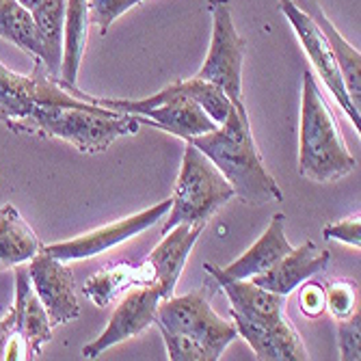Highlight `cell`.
Masks as SVG:
<instances>
[{
    "mask_svg": "<svg viewBox=\"0 0 361 361\" xmlns=\"http://www.w3.org/2000/svg\"><path fill=\"white\" fill-rule=\"evenodd\" d=\"M208 223H180L167 234H162V240L154 247V251L145 257L147 264L154 269V283L158 286L162 299L173 297L178 279L186 267L188 253L192 251L197 238L202 236Z\"/></svg>",
    "mask_w": 361,
    "mask_h": 361,
    "instance_id": "obj_14",
    "label": "cell"
},
{
    "mask_svg": "<svg viewBox=\"0 0 361 361\" xmlns=\"http://www.w3.org/2000/svg\"><path fill=\"white\" fill-rule=\"evenodd\" d=\"M229 200H234V188L200 149L186 143L162 234L180 223H208Z\"/></svg>",
    "mask_w": 361,
    "mask_h": 361,
    "instance_id": "obj_6",
    "label": "cell"
},
{
    "mask_svg": "<svg viewBox=\"0 0 361 361\" xmlns=\"http://www.w3.org/2000/svg\"><path fill=\"white\" fill-rule=\"evenodd\" d=\"M195 145L234 188V197L247 206H267L283 202L277 180L267 169L253 141L249 115L243 100H234L227 119L212 133L184 139Z\"/></svg>",
    "mask_w": 361,
    "mask_h": 361,
    "instance_id": "obj_2",
    "label": "cell"
},
{
    "mask_svg": "<svg viewBox=\"0 0 361 361\" xmlns=\"http://www.w3.org/2000/svg\"><path fill=\"white\" fill-rule=\"evenodd\" d=\"M154 322L171 361H216L238 338L234 322L216 316L202 290L162 299Z\"/></svg>",
    "mask_w": 361,
    "mask_h": 361,
    "instance_id": "obj_3",
    "label": "cell"
},
{
    "mask_svg": "<svg viewBox=\"0 0 361 361\" xmlns=\"http://www.w3.org/2000/svg\"><path fill=\"white\" fill-rule=\"evenodd\" d=\"M65 11H68V0H39V5L30 11L44 46L42 63L54 80H61Z\"/></svg>",
    "mask_w": 361,
    "mask_h": 361,
    "instance_id": "obj_21",
    "label": "cell"
},
{
    "mask_svg": "<svg viewBox=\"0 0 361 361\" xmlns=\"http://www.w3.org/2000/svg\"><path fill=\"white\" fill-rule=\"evenodd\" d=\"M16 269V301L0 318V361L37 359L52 340L50 318L30 286L26 267Z\"/></svg>",
    "mask_w": 361,
    "mask_h": 361,
    "instance_id": "obj_7",
    "label": "cell"
},
{
    "mask_svg": "<svg viewBox=\"0 0 361 361\" xmlns=\"http://www.w3.org/2000/svg\"><path fill=\"white\" fill-rule=\"evenodd\" d=\"M290 251H292V245L288 243V236H286V216L277 212L271 219L269 227L264 229V234L253 243V247H249L238 259H234L232 264L225 267L223 273L234 279H251L259 273H267L269 269H273Z\"/></svg>",
    "mask_w": 361,
    "mask_h": 361,
    "instance_id": "obj_17",
    "label": "cell"
},
{
    "mask_svg": "<svg viewBox=\"0 0 361 361\" xmlns=\"http://www.w3.org/2000/svg\"><path fill=\"white\" fill-rule=\"evenodd\" d=\"M139 3L141 0H87L89 22L100 28V35H106L111 24Z\"/></svg>",
    "mask_w": 361,
    "mask_h": 361,
    "instance_id": "obj_24",
    "label": "cell"
},
{
    "mask_svg": "<svg viewBox=\"0 0 361 361\" xmlns=\"http://www.w3.org/2000/svg\"><path fill=\"white\" fill-rule=\"evenodd\" d=\"M329 259H331L329 251L318 249L314 240H305L297 249L292 247V251L286 253L273 269L251 277V281L257 283L259 288H267L271 292L281 294V297H288V294L297 290L303 281L324 271L326 264H329Z\"/></svg>",
    "mask_w": 361,
    "mask_h": 361,
    "instance_id": "obj_15",
    "label": "cell"
},
{
    "mask_svg": "<svg viewBox=\"0 0 361 361\" xmlns=\"http://www.w3.org/2000/svg\"><path fill=\"white\" fill-rule=\"evenodd\" d=\"M169 208H171V200L160 202V204H156L149 210H143L139 214L126 216V219H121L117 223H109L104 227H97V229H93V232H87V234H82L78 238H72V240L44 245L42 249L46 253H50L52 257L61 259V262L87 259V257L104 253V251L126 243L128 238H135L137 234L145 232L147 227L158 223L162 216H167Z\"/></svg>",
    "mask_w": 361,
    "mask_h": 361,
    "instance_id": "obj_11",
    "label": "cell"
},
{
    "mask_svg": "<svg viewBox=\"0 0 361 361\" xmlns=\"http://www.w3.org/2000/svg\"><path fill=\"white\" fill-rule=\"evenodd\" d=\"M292 3L301 11H305L312 18V22L318 26V30L322 32V37L326 39V44H329V48L336 56V63L340 68V74H342L350 102L359 109V104H361V54H359V50L355 46H350L340 35V30L336 28V24L329 18H326L318 0H292Z\"/></svg>",
    "mask_w": 361,
    "mask_h": 361,
    "instance_id": "obj_16",
    "label": "cell"
},
{
    "mask_svg": "<svg viewBox=\"0 0 361 361\" xmlns=\"http://www.w3.org/2000/svg\"><path fill=\"white\" fill-rule=\"evenodd\" d=\"M89 5L87 0H68L63 24V61H61V82L76 85L78 70L82 63L87 35H89Z\"/></svg>",
    "mask_w": 361,
    "mask_h": 361,
    "instance_id": "obj_20",
    "label": "cell"
},
{
    "mask_svg": "<svg viewBox=\"0 0 361 361\" xmlns=\"http://www.w3.org/2000/svg\"><path fill=\"white\" fill-rule=\"evenodd\" d=\"M87 106L89 102L70 93L54 80L42 61H35L30 76L11 72L0 63V123H11L28 117L39 106Z\"/></svg>",
    "mask_w": 361,
    "mask_h": 361,
    "instance_id": "obj_9",
    "label": "cell"
},
{
    "mask_svg": "<svg viewBox=\"0 0 361 361\" xmlns=\"http://www.w3.org/2000/svg\"><path fill=\"white\" fill-rule=\"evenodd\" d=\"M147 283H154V269L147 262H141V264H126V262H121V264H111L93 273L85 281L82 292L93 305L109 307L113 305L115 299L123 297L130 288Z\"/></svg>",
    "mask_w": 361,
    "mask_h": 361,
    "instance_id": "obj_18",
    "label": "cell"
},
{
    "mask_svg": "<svg viewBox=\"0 0 361 361\" xmlns=\"http://www.w3.org/2000/svg\"><path fill=\"white\" fill-rule=\"evenodd\" d=\"M279 9L288 18L290 26L294 30V35L299 37L303 50L307 52L316 74L320 76L324 87L329 89V93L334 95V100L340 104V109L357 126V133H359V128H361V111L350 102V97L346 93V87H344V80H342V74H340V68H338V63H336V56H334L329 44H326V39L322 37V32L312 22V18L305 11H301L297 5L292 3V0H279Z\"/></svg>",
    "mask_w": 361,
    "mask_h": 361,
    "instance_id": "obj_10",
    "label": "cell"
},
{
    "mask_svg": "<svg viewBox=\"0 0 361 361\" xmlns=\"http://www.w3.org/2000/svg\"><path fill=\"white\" fill-rule=\"evenodd\" d=\"M26 271L52 326L72 322L80 316L76 281L68 262H61L42 249L35 257L28 259Z\"/></svg>",
    "mask_w": 361,
    "mask_h": 361,
    "instance_id": "obj_12",
    "label": "cell"
},
{
    "mask_svg": "<svg viewBox=\"0 0 361 361\" xmlns=\"http://www.w3.org/2000/svg\"><path fill=\"white\" fill-rule=\"evenodd\" d=\"M206 271L227 294L236 331L243 340H247L259 361L310 359L301 336L286 318V297L259 288L251 279L227 277L223 269L212 264H206Z\"/></svg>",
    "mask_w": 361,
    "mask_h": 361,
    "instance_id": "obj_1",
    "label": "cell"
},
{
    "mask_svg": "<svg viewBox=\"0 0 361 361\" xmlns=\"http://www.w3.org/2000/svg\"><path fill=\"white\" fill-rule=\"evenodd\" d=\"M212 20L210 48L202 70L195 76L219 85L229 100H243V61L245 39L238 35L232 18V0H208Z\"/></svg>",
    "mask_w": 361,
    "mask_h": 361,
    "instance_id": "obj_8",
    "label": "cell"
},
{
    "mask_svg": "<svg viewBox=\"0 0 361 361\" xmlns=\"http://www.w3.org/2000/svg\"><path fill=\"white\" fill-rule=\"evenodd\" d=\"M359 310L348 316L338 320V342H340V355L344 361H355L361 357V346H359V338H361V322H359Z\"/></svg>",
    "mask_w": 361,
    "mask_h": 361,
    "instance_id": "obj_25",
    "label": "cell"
},
{
    "mask_svg": "<svg viewBox=\"0 0 361 361\" xmlns=\"http://www.w3.org/2000/svg\"><path fill=\"white\" fill-rule=\"evenodd\" d=\"M0 37L11 42L26 54H32L35 61L44 59V46L32 13L18 0H0Z\"/></svg>",
    "mask_w": 361,
    "mask_h": 361,
    "instance_id": "obj_22",
    "label": "cell"
},
{
    "mask_svg": "<svg viewBox=\"0 0 361 361\" xmlns=\"http://www.w3.org/2000/svg\"><path fill=\"white\" fill-rule=\"evenodd\" d=\"M18 3L22 5V7H26L28 11H32L37 5H39V0H18Z\"/></svg>",
    "mask_w": 361,
    "mask_h": 361,
    "instance_id": "obj_28",
    "label": "cell"
},
{
    "mask_svg": "<svg viewBox=\"0 0 361 361\" xmlns=\"http://www.w3.org/2000/svg\"><path fill=\"white\" fill-rule=\"evenodd\" d=\"M35 229L18 212L16 206H0V271L26 264L42 251Z\"/></svg>",
    "mask_w": 361,
    "mask_h": 361,
    "instance_id": "obj_19",
    "label": "cell"
},
{
    "mask_svg": "<svg viewBox=\"0 0 361 361\" xmlns=\"http://www.w3.org/2000/svg\"><path fill=\"white\" fill-rule=\"evenodd\" d=\"M357 167L348 152L336 117L324 102L312 72L303 74L301 126H299V173L305 180L329 184L346 178Z\"/></svg>",
    "mask_w": 361,
    "mask_h": 361,
    "instance_id": "obj_5",
    "label": "cell"
},
{
    "mask_svg": "<svg viewBox=\"0 0 361 361\" xmlns=\"http://www.w3.org/2000/svg\"><path fill=\"white\" fill-rule=\"evenodd\" d=\"M7 128L16 135L68 141L82 154H102L117 139L137 135L141 123L137 115L89 102L87 106H39L28 117L7 123Z\"/></svg>",
    "mask_w": 361,
    "mask_h": 361,
    "instance_id": "obj_4",
    "label": "cell"
},
{
    "mask_svg": "<svg viewBox=\"0 0 361 361\" xmlns=\"http://www.w3.org/2000/svg\"><path fill=\"white\" fill-rule=\"evenodd\" d=\"M299 288H301V292H299L301 314H305L310 318H318L326 310V303H324V286L322 283H316V281H303Z\"/></svg>",
    "mask_w": 361,
    "mask_h": 361,
    "instance_id": "obj_27",
    "label": "cell"
},
{
    "mask_svg": "<svg viewBox=\"0 0 361 361\" xmlns=\"http://www.w3.org/2000/svg\"><path fill=\"white\" fill-rule=\"evenodd\" d=\"M162 301V294L156 283L130 288L115 314L111 316L106 329L82 348L85 359H97L104 350L139 336L156 318V310Z\"/></svg>",
    "mask_w": 361,
    "mask_h": 361,
    "instance_id": "obj_13",
    "label": "cell"
},
{
    "mask_svg": "<svg viewBox=\"0 0 361 361\" xmlns=\"http://www.w3.org/2000/svg\"><path fill=\"white\" fill-rule=\"evenodd\" d=\"M324 303L326 310L334 314L336 320L353 316L357 307V286L346 279H336L324 288Z\"/></svg>",
    "mask_w": 361,
    "mask_h": 361,
    "instance_id": "obj_23",
    "label": "cell"
},
{
    "mask_svg": "<svg viewBox=\"0 0 361 361\" xmlns=\"http://www.w3.org/2000/svg\"><path fill=\"white\" fill-rule=\"evenodd\" d=\"M322 238L324 240H336V243H346L350 247H361V219L348 216L338 223H329L322 227Z\"/></svg>",
    "mask_w": 361,
    "mask_h": 361,
    "instance_id": "obj_26",
    "label": "cell"
}]
</instances>
